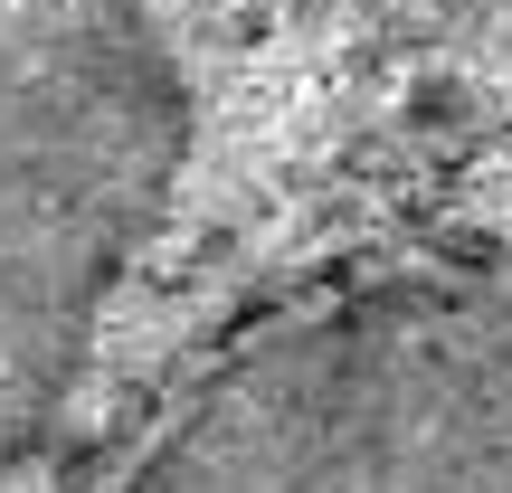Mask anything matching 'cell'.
<instances>
[{
  "mask_svg": "<svg viewBox=\"0 0 512 493\" xmlns=\"http://www.w3.org/2000/svg\"><path fill=\"white\" fill-rule=\"evenodd\" d=\"M124 493H512V294L370 285L256 332Z\"/></svg>",
  "mask_w": 512,
  "mask_h": 493,
  "instance_id": "cell-1",
  "label": "cell"
},
{
  "mask_svg": "<svg viewBox=\"0 0 512 493\" xmlns=\"http://www.w3.org/2000/svg\"><path fill=\"white\" fill-rule=\"evenodd\" d=\"M181 133V67L143 0H0V465L57 418Z\"/></svg>",
  "mask_w": 512,
  "mask_h": 493,
  "instance_id": "cell-2",
  "label": "cell"
}]
</instances>
